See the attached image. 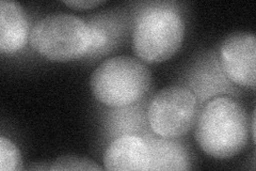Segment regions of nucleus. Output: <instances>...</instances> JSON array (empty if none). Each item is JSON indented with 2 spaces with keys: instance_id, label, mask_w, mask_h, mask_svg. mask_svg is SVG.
Wrapping results in <instances>:
<instances>
[{
  "instance_id": "14",
  "label": "nucleus",
  "mask_w": 256,
  "mask_h": 171,
  "mask_svg": "<svg viewBox=\"0 0 256 171\" xmlns=\"http://www.w3.org/2000/svg\"><path fill=\"white\" fill-rule=\"evenodd\" d=\"M52 171H62V170H82V171H100L102 168L96 164L95 161L86 158L79 157L75 155H66L60 156L50 165Z\"/></svg>"
},
{
  "instance_id": "7",
  "label": "nucleus",
  "mask_w": 256,
  "mask_h": 171,
  "mask_svg": "<svg viewBox=\"0 0 256 171\" xmlns=\"http://www.w3.org/2000/svg\"><path fill=\"white\" fill-rule=\"evenodd\" d=\"M221 67L230 81L254 90L256 81V38L253 32L238 31L223 41L219 50Z\"/></svg>"
},
{
  "instance_id": "15",
  "label": "nucleus",
  "mask_w": 256,
  "mask_h": 171,
  "mask_svg": "<svg viewBox=\"0 0 256 171\" xmlns=\"http://www.w3.org/2000/svg\"><path fill=\"white\" fill-rule=\"evenodd\" d=\"M106 2L104 0H72V2H63L64 5H66L76 10H88L93 9V8L104 5Z\"/></svg>"
},
{
  "instance_id": "5",
  "label": "nucleus",
  "mask_w": 256,
  "mask_h": 171,
  "mask_svg": "<svg viewBox=\"0 0 256 171\" xmlns=\"http://www.w3.org/2000/svg\"><path fill=\"white\" fill-rule=\"evenodd\" d=\"M201 107L187 87L170 86L158 91L148 107V120L154 134L178 138L196 125Z\"/></svg>"
},
{
  "instance_id": "4",
  "label": "nucleus",
  "mask_w": 256,
  "mask_h": 171,
  "mask_svg": "<svg viewBox=\"0 0 256 171\" xmlns=\"http://www.w3.org/2000/svg\"><path fill=\"white\" fill-rule=\"evenodd\" d=\"M29 43L44 58L66 62L86 55L91 45V32L86 23L75 15L52 13L31 29Z\"/></svg>"
},
{
  "instance_id": "6",
  "label": "nucleus",
  "mask_w": 256,
  "mask_h": 171,
  "mask_svg": "<svg viewBox=\"0 0 256 171\" xmlns=\"http://www.w3.org/2000/svg\"><path fill=\"white\" fill-rule=\"evenodd\" d=\"M185 84L196 97L201 108L214 97L228 94L234 99L240 93L224 73L219 55L214 52H208L198 57L187 71Z\"/></svg>"
},
{
  "instance_id": "8",
  "label": "nucleus",
  "mask_w": 256,
  "mask_h": 171,
  "mask_svg": "<svg viewBox=\"0 0 256 171\" xmlns=\"http://www.w3.org/2000/svg\"><path fill=\"white\" fill-rule=\"evenodd\" d=\"M86 25L91 32V45L84 58L98 59L114 53L130 31L127 16L118 11L102 12L88 18Z\"/></svg>"
},
{
  "instance_id": "13",
  "label": "nucleus",
  "mask_w": 256,
  "mask_h": 171,
  "mask_svg": "<svg viewBox=\"0 0 256 171\" xmlns=\"http://www.w3.org/2000/svg\"><path fill=\"white\" fill-rule=\"evenodd\" d=\"M22 169V155L18 146L10 139L0 137V170L18 171Z\"/></svg>"
},
{
  "instance_id": "9",
  "label": "nucleus",
  "mask_w": 256,
  "mask_h": 171,
  "mask_svg": "<svg viewBox=\"0 0 256 171\" xmlns=\"http://www.w3.org/2000/svg\"><path fill=\"white\" fill-rule=\"evenodd\" d=\"M150 99L144 96L140 101L123 107H108L102 119L104 135L108 141L118 137L134 135L146 139L153 135L148 120Z\"/></svg>"
},
{
  "instance_id": "1",
  "label": "nucleus",
  "mask_w": 256,
  "mask_h": 171,
  "mask_svg": "<svg viewBox=\"0 0 256 171\" xmlns=\"http://www.w3.org/2000/svg\"><path fill=\"white\" fill-rule=\"evenodd\" d=\"M132 16V50L146 63L164 62L180 50L185 22L178 4L154 2L137 6Z\"/></svg>"
},
{
  "instance_id": "12",
  "label": "nucleus",
  "mask_w": 256,
  "mask_h": 171,
  "mask_svg": "<svg viewBox=\"0 0 256 171\" xmlns=\"http://www.w3.org/2000/svg\"><path fill=\"white\" fill-rule=\"evenodd\" d=\"M150 153L148 171H178L191 168L190 154L182 141L156 134L144 139Z\"/></svg>"
},
{
  "instance_id": "11",
  "label": "nucleus",
  "mask_w": 256,
  "mask_h": 171,
  "mask_svg": "<svg viewBox=\"0 0 256 171\" xmlns=\"http://www.w3.org/2000/svg\"><path fill=\"white\" fill-rule=\"evenodd\" d=\"M26 14L20 4L2 0L0 3V52L10 56L20 52L29 38Z\"/></svg>"
},
{
  "instance_id": "2",
  "label": "nucleus",
  "mask_w": 256,
  "mask_h": 171,
  "mask_svg": "<svg viewBox=\"0 0 256 171\" xmlns=\"http://www.w3.org/2000/svg\"><path fill=\"white\" fill-rule=\"evenodd\" d=\"M196 124V140L200 148L214 158L237 155L249 140L246 113L230 96H218L207 102Z\"/></svg>"
},
{
  "instance_id": "10",
  "label": "nucleus",
  "mask_w": 256,
  "mask_h": 171,
  "mask_svg": "<svg viewBox=\"0 0 256 171\" xmlns=\"http://www.w3.org/2000/svg\"><path fill=\"white\" fill-rule=\"evenodd\" d=\"M106 170L148 171L150 153L141 137L125 135L110 141L104 155Z\"/></svg>"
},
{
  "instance_id": "3",
  "label": "nucleus",
  "mask_w": 256,
  "mask_h": 171,
  "mask_svg": "<svg viewBox=\"0 0 256 171\" xmlns=\"http://www.w3.org/2000/svg\"><path fill=\"white\" fill-rule=\"evenodd\" d=\"M150 84L148 68L130 56L112 57L102 62L90 79L95 99L107 107H123L140 101Z\"/></svg>"
},
{
  "instance_id": "16",
  "label": "nucleus",
  "mask_w": 256,
  "mask_h": 171,
  "mask_svg": "<svg viewBox=\"0 0 256 171\" xmlns=\"http://www.w3.org/2000/svg\"><path fill=\"white\" fill-rule=\"evenodd\" d=\"M251 129H252V139H253V141H255V111L253 112V115H252V127H251Z\"/></svg>"
}]
</instances>
